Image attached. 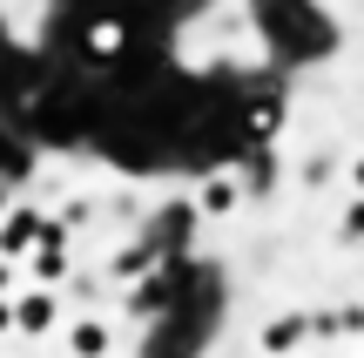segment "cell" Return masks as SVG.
Listing matches in <instances>:
<instances>
[{"mask_svg":"<svg viewBox=\"0 0 364 358\" xmlns=\"http://www.w3.org/2000/svg\"><path fill=\"white\" fill-rule=\"evenodd\" d=\"M88 48L102 54V61H108V54H122V48H129V21H95L88 27Z\"/></svg>","mask_w":364,"mask_h":358,"instance_id":"cell-1","label":"cell"},{"mask_svg":"<svg viewBox=\"0 0 364 358\" xmlns=\"http://www.w3.org/2000/svg\"><path fill=\"white\" fill-rule=\"evenodd\" d=\"M34 216H7V230H0V251H27V243H34Z\"/></svg>","mask_w":364,"mask_h":358,"instance_id":"cell-2","label":"cell"},{"mask_svg":"<svg viewBox=\"0 0 364 358\" xmlns=\"http://www.w3.org/2000/svg\"><path fill=\"white\" fill-rule=\"evenodd\" d=\"M75 352L81 358H102L108 352V332H102V325H81V332H75Z\"/></svg>","mask_w":364,"mask_h":358,"instance_id":"cell-3","label":"cell"}]
</instances>
